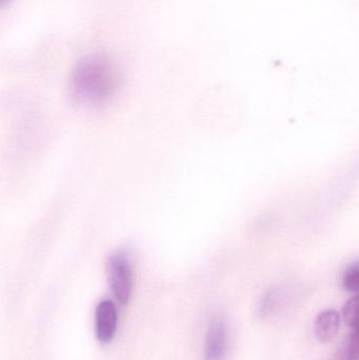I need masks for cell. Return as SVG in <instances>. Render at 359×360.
<instances>
[{
	"instance_id": "6da1fadb",
	"label": "cell",
	"mask_w": 359,
	"mask_h": 360,
	"mask_svg": "<svg viewBox=\"0 0 359 360\" xmlns=\"http://www.w3.org/2000/svg\"><path fill=\"white\" fill-rule=\"evenodd\" d=\"M122 80V71L111 56L92 53L82 56L74 65L70 88L79 103L100 105L115 96Z\"/></svg>"
},
{
	"instance_id": "7a4b0ae2",
	"label": "cell",
	"mask_w": 359,
	"mask_h": 360,
	"mask_svg": "<svg viewBox=\"0 0 359 360\" xmlns=\"http://www.w3.org/2000/svg\"><path fill=\"white\" fill-rule=\"evenodd\" d=\"M105 273L112 293L119 304H128L132 295L134 275L130 255L124 250H117L107 257Z\"/></svg>"
},
{
	"instance_id": "3957f363",
	"label": "cell",
	"mask_w": 359,
	"mask_h": 360,
	"mask_svg": "<svg viewBox=\"0 0 359 360\" xmlns=\"http://www.w3.org/2000/svg\"><path fill=\"white\" fill-rule=\"evenodd\" d=\"M227 325L221 315H215L209 321L204 342V360H223L227 351Z\"/></svg>"
},
{
	"instance_id": "277c9868",
	"label": "cell",
	"mask_w": 359,
	"mask_h": 360,
	"mask_svg": "<svg viewBox=\"0 0 359 360\" xmlns=\"http://www.w3.org/2000/svg\"><path fill=\"white\" fill-rule=\"evenodd\" d=\"M117 328V309L111 300L99 302L95 312V330L99 342L107 344L113 340Z\"/></svg>"
},
{
	"instance_id": "5b68a950",
	"label": "cell",
	"mask_w": 359,
	"mask_h": 360,
	"mask_svg": "<svg viewBox=\"0 0 359 360\" xmlns=\"http://www.w3.org/2000/svg\"><path fill=\"white\" fill-rule=\"evenodd\" d=\"M341 317L334 310L324 311L315 321V335L320 342H330L339 333Z\"/></svg>"
},
{
	"instance_id": "8992f818",
	"label": "cell",
	"mask_w": 359,
	"mask_h": 360,
	"mask_svg": "<svg viewBox=\"0 0 359 360\" xmlns=\"http://www.w3.org/2000/svg\"><path fill=\"white\" fill-rule=\"evenodd\" d=\"M343 316L346 323L354 331L359 330V294L348 300L344 307Z\"/></svg>"
},
{
	"instance_id": "52a82bcc",
	"label": "cell",
	"mask_w": 359,
	"mask_h": 360,
	"mask_svg": "<svg viewBox=\"0 0 359 360\" xmlns=\"http://www.w3.org/2000/svg\"><path fill=\"white\" fill-rule=\"evenodd\" d=\"M343 285L347 291L359 294V260L346 269L343 274Z\"/></svg>"
},
{
	"instance_id": "ba28073f",
	"label": "cell",
	"mask_w": 359,
	"mask_h": 360,
	"mask_svg": "<svg viewBox=\"0 0 359 360\" xmlns=\"http://www.w3.org/2000/svg\"><path fill=\"white\" fill-rule=\"evenodd\" d=\"M280 297V293L278 290H271V291L268 292V293L263 296L261 302H259V310H257L259 316L261 317V319H265V317L269 316V315L275 310L276 307H278Z\"/></svg>"
},
{
	"instance_id": "9c48e42d",
	"label": "cell",
	"mask_w": 359,
	"mask_h": 360,
	"mask_svg": "<svg viewBox=\"0 0 359 360\" xmlns=\"http://www.w3.org/2000/svg\"><path fill=\"white\" fill-rule=\"evenodd\" d=\"M341 360H359V330L346 340L341 348Z\"/></svg>"
},
{
	"instance_id": "30bf717a",
	"label": "cell",
	"mask_w": 359,
	"mask_h": 360,
	"mask_svg": "<svg viewBox=\"0 0 359 360\" xmlns=\"http://www.w3.org/2000/svg\"><path fill=\"white\" fill-rule=\"evenodd\" d=\"M10 1L11 0H0V6H4V4H6Z\"/></svg>"
}]
</instances>
